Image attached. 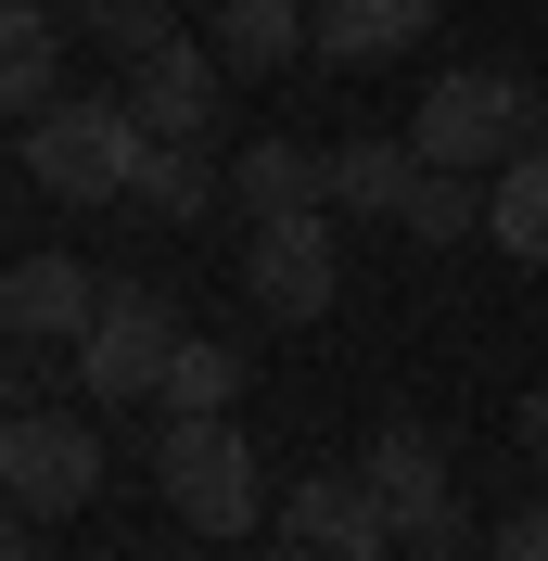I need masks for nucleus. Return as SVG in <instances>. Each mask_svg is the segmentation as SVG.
<instances>
[{"label": "nucleus", "instance_id": "nucleus-3", "mask_svg": "<svg viewBox=\"0 0 548 561\" xmlns=\"http://www.w3.org/2000/svg\"><path fill=\"white\" fill-rule=\"evenodd\" d=\"M409 140H421V167L498 179V167H523V153H536V90H523L511 65H446L434 90H421Z\"/></svg>", "mask_w": 548, "mask_h": 561}, {"label": "nucleus", "instance_id": "nucleus-9", "mask_svg": "<svg viewBox=\"0 0 548 561\" xmlns=\"http://www.w3.org/2000/svg\"><path fill=\"white\" fill-rule=\"evenodd\" d=\"M281 561H383V497L357 472H307L281 497Z\"/></svg>", "mask_w": 548, "mask_h": 561}, {"label": "nucleus", "instance_id": "nucleus-19", "mask_svg": "<svg viewBox=\"0 0 548 561\" xmlns=\"http://www.w3.org/2000/svg\"><path fill=\"white\" fill-rule=\"evenodd\" d=\"M396 230H409V243H472V230H484V179L472 167H421V192H409Z\"/></svg>", "mask_w": 548, "mask_h": 561}, {"label": "nucleus", "instance_id": "nucleus-5", "mask_svg": "<svg viewBox=\"0 0 548 561\" xmlns=\"http://www.w3.org/2000/svg\"><path fill=\"white\" fill-rule=\"evenodd\" d=\"M357 485L383 497V536H396V549H421V561L472 549V511H459V485H446L434 421H383L370 447H357Z\"/></svg>", "mask_w": 548, "mask_h": 561}, {"label": "nucleus", "instance_id": "nucleus-17", "mask_svg": "<svg viewBox=\"0 0 548 561\" xmlns=\"http://www.w3.org/2000/svg\"><path fill=\"white\" fill-rule=\"evenodd\" d=\"M484 243H498V255H523V268H548V140L523 153V167H498V179H484Z\"/></svg>", "mask_w": 548, "mask_h": 561}, {"label": "nucleus", "instance_id": "nucleus-11", "mask_svg": "<svg viewBox=\"0 0 548 561\" xmlns=\"http://www.w3.org/2000/svg\"><path fill=\"white\" fill-rule=\"evenodd\" d=\"M409 192H421V140H409V128H357V140H332V217L396 230V217H409Z\"/></svg>", "mask_w": 548, "mask_h": 561}, {"label": "nucleus", "instance_id": "nucleus-8", "mask_svg": "<svg viewBox=\"0 0 548 561\" xmlns=\"http://www.w3.org/2000/svg\"><path fill=\"white\" fill-rule=\"evenodd\" d=\"M115 90H128V115H140L153 140H205L230 65H217V38H153L140 65H115Z\"/></svg>", "mask_w": 548, "mask_h": 561}, {"label": "nucleus", "instance_id": "nucleus-20", "mask_svg": "<svg viewBox=\"0 0 548 561\" xmlns=\"http://www.w3.org/2000/svg\"><path fill=\"white\" fill-rule=\"evenodd\" d=\"M230 396H242V345L192 332V345H179V370H167V409H230Z\"/></svg>", "mask_w": 548, "mask_h": 561}, {"label": "nucleus", "instance_id": "nucleus-2", "mask_svg": "<svg viewBox=\"0 0 548 561\" xmlns=\"http://www.w3.org/2000/svg\"><path fill=\"white\" fill-rule=\"evenodd\" d=\"M153 497H167L192 536H255L269 524V472H255V447H242L230 409H167V434H153Z\"/></svg>", "mask_w": 548, "mask_h": 561}, {"label": "nucleus", "instance_id": "nucleus-6", "mask_svg": "<svg viewBox=\"0 0 548 561\" xmlns=\"http://www.w3.org/2000/svg\"><path fill=\"white\" fill-rule=\"evenodd\" d=\"M0 485H13L26 524L90 511V497H103V434H90L77 409H13V434H0Z\"/></svg>", "mask_w": 548, "mask_h": 561}, {"label": "nucleus", "instance_id": "nucleus-1", "mask_svg": "<svg viewBox=\"0 0 548 561\" xmlns=\"http://www.w3.org/2000/svg\"><path fill=\"white\" fill-rule=\"evenodd\" d=\"M13 153H26V179L52 192V205H128L140 153H153V128L128 115V90H65L52 115H26L13 128Z\"/></svg>", "mask_w": 548, "mask_h": 561}, {"label": "nucleus", "instance_id": "nucleus-4", "mask_svg": "<svg viewBox=\"0 0 548 561\" xmlns=\"http://www.w3.org/2000/svg\"><path fill=\"white\" fill-rule=\"evenodd\" d=\"M179 345H192V319H179L153 280H115L103 319L77 332V383H90V409H167Z\"/></svg>", "mask_w": 548, "mask_h": 561}, {"label": "nucleus", "instance_id": "nucleus-15", "mask_svg": "<svg viewBox=\"0 0 548 561\" xmlns=\"http://www.w3.org/2000/svg\"><path fill=\"white\" fill-rule=\"evenodd\" d=\"M205 205H217V167H205V140H153V153H140V179H128V205H115V217H140L153 243H179V230H192Z\"/></svg>", "mask_w": 548, "mask_h": 561}, {"label": "nucleus", "instance_id": "nucleus-7", "mask_svg": "<svg viewBox=\"0 0 548 561\" xmlns=\"http://www.w3.org/2000/svg\"><path fill=\"white\" fill-rule=\"evenodd\" d=\"M242 294L269 319H319L344 294V255H332V205L307 217H242Z\"/></svg>", "mask_w": 548, "mask_h": 561}, {"label": "nucleus", "instance_id": "nucleus-13", "mask_svg": "<svg viewBox=\"0 0 548 561\" xmlns=\"http://www.w3.org/2000/svg\"><path fill=\"white\" fill-rule=\"evenodd\" d=\"M65 38H77L65 0H13V13H0V103H13V128L65 103Z\"/></svg>", "mask_w": 548, "mask_h": 561}, {"label": "nucleus", "instance_id": "nucleus-22", "mask_svg": "<svg viewBox=\"0 0 548 561\" xmlns=\"http://www.w3.org/2000/svg\"><path fill=\"white\" fill-rule=\"evenodd\" d=\"M511 434H523V459H548V383H536V396L511 409Z\"/></svg>", "mask_w": 548, "mask_h": 561}, {"label": "nucleus", "instance_id": "nucleus-21", "mask_svg": "<svg viewBox=\"0 0 548 561\" xmlns=\"http://www.w3.org/2000/svg\"><path fill=\"white\" fill-rule=\"evenodd\" d=\"M484 561H548V497L511 511V524H484Z\"/></svg>", "mask_w": 548, "mask_h": 561}, {"label": "nucleus", "instance_id": "nucleus-14", "mask_svg": "<svg viewBox=\"0 0 548 561\" xmlns=\"http://www.w3.org/2000/svg\"><path fill=\"white\" fill-rule=\"evenodd\" d=\"M319 51V0H217V65L230 77H281Z\"/></svg>", "mask_w": 548, "mask_h": 561}, {"label": "nucleus", "instance_id": "nucleus-12", "mask_svg": "<svg viewBox=\"0 0 548 561\" xmlns=\"http://www.w3.org/2000/svg\"><path fill=\"white\" fill-rule=\"evenodd\" d=\"M230 205H242V217H307V205H332V153L294 140V128H255V140L230 153Z\"/></svg>", "mask_w": 548, "mask_h": 561}, {"label": "nucleus", "instance_id": "nucleus-16", "mask_svg": "<svg viewBox=\"0 0 548 561\" xmlns=\"http://www.w3.org/2000/svg\"><path fill=\"white\" fill-rule=\"evenodd\" d=\"M434 38V0H319V65H396Z\"/></svg>", "mask_w": 548, "mask_h": 561}, {"label": "nucleus", "instance_id": "nucleus-10", "mask_svg": "<svg viewBox=\"0 0 548 561\" xmlns=\"http://www.w3.org/2000/svg\"><path fill=\"white\" fill-rule=\"evenodd\" d=\"M103 294L115 280H90L77 268V255H13V280H0V319H13V345H77V332H90V319H103Z\"/></svg>", "mask_w": 548, "mask_h": 561}, {"label": "nucleus", "instance_id": "nucleus-18", "mask_svg": "<svg viewBox=\"0 0 548 561\" xmlns=\"http://www.w3.org/2000/svg\"><path fill=\"white\" fill-rule=\"evenodd\" d=\"M65 26L90 51H115V65H140L153 38H179V0H65Z\"/></svg>", "mask_w": 548, "mask_h": 561}]
</instances>
